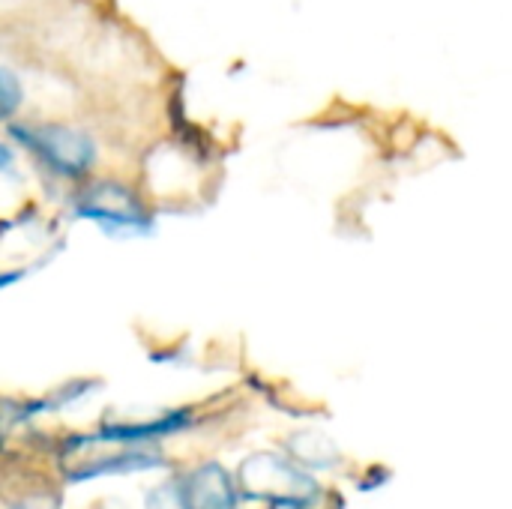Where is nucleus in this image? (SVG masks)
Here are the masks:
<instances>
[{
	"instance_id": "1",
	"label": "nucleus",
	"mask_w": 512,
	"mask_h": 509,
	"mask_svg": "<svg viewBox=\"0 0 512 509\" xmlns=\"http://www.w3.org/2000/svg\"><path fill=\"white\" fill-rule=\"evenodd\" d=\"M6 138H9V144L24 147L48 174L69 180V183H81V180L93 177V168L99 162V144L81 126L9 120Z\"/></svg>"
},
{
	"instance_id": "2",
	"label": "nucleus",
	"mask_w": 512,
	"mask_h": 509,
	"mask_svg": "<svg viewBox=\"0 0 512 509\" xmlns=\"http://www.w3.org/2000/svg\"><path fill=\"white\" fill-rule=\"evenodd\" d=\"M72 216L96 225L108 237H147L156 231L147 204L120 180H81V189L72 195Z\"/></svg>"
},
{
	"instance_id": "3",
	"label": "nucleus",
	"mask_w": 512,
	"mask_h": 509,
	"mask_svg": "<svg viewBox=\"0 0 512 509\" xmlns=\"http://www.w3.org/2000/svg\"><path fill=\"white\" fill-rule=\"evenodd\" d=\"M177 504L180 509H234L237 495L228 480V474L216 465L195 468L186 474L177 486Z\"/></svg>"
},
{
	"instance_id": "4",
	"label": "nucleus",
	"mask_w": 512,
	"mask_h": 509,
	"mask_svg": "<svg viewBox=\"0 0 512 509\" xmlns=\"http://www.w3.org/2000/svg\"><path fill=\"white\" fill-rule=\"evenodd\" d=\"M24 105V84L12 69L0 66V123L15 120V114Z\"/></svg>"
},
{
	"instance_id": "5",
	"label": "nucleus",
	"mask_w": 512,
	"mask_h": 509,
	"mask_svg": "<svg viewBox=\"0 0 512 509\" xmlns=\"http://www.w3.org/2000/svg\"><path fill=\"white\" fill-rule=\"evenodd\" d=\"M15 168V147L9 141H0V174H9Z\"/></svg>"
},
{
	"instance_id": "6",
	"label": "nucleus",
	"mask_w": 512,
	"mask_h": 509,
	"mask_svg": "<svg viewBox=\"0 0 512 509\" xmlns=\"http://www.w3.org/2000/svg\"><path fill=\"white\" fill-rule=\"evenodd\" d=\"M24 276H27V270H21V267H12V270H0V291H6V288L18 285V282H21Z\"/></svg>"
}]
</instances>
